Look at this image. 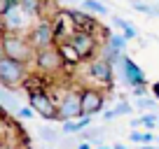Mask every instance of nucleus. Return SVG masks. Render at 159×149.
Wrapping results in <instances>:
<instances>
[{"mask_svg": "<svg viewBox=\"0 0 159 149\" xmlns=\"http://www.w3.org/2000/svg\"><path fill=\"white\" fill-rule=\"evenodd\" d=\"M0 47H2V54H5L7 58L26 63V65H33L35 49L30 47V42L26 40V35H21V33H0Z\"/></svg>", "mask_w": 159, "mask_h": 149, "instance_id": "obj_1", "label": "nucleus"}, {"mask_svg": "<svg viewBox=\"0 0 159 149\" xmlns=\"http://www.w3.org/2000/svg\"><path fill=\"white\" fill-rule=\"evenodd\" d=\"M30 74V65L26 63H19V61H12L7 56L0 58V86L14 91V89H21L26 84Z\"/></svg>", "mask_w": 159, "mask_h": 149, "instance_id": "obj_2", "label": "nucleus"}, {"mask_svg": "<svg viewBox=\"0 0 159 149\" xmlns=\"http://www.w3.org/2000/svg\"><path fill=\"white\" fill-rule=\"evenodd\" d=\"M33 23H35V19L28 14V10L21 5L19 0H16L14 5L7 10V14L0 19V30H2V33H21V35H26Z\"/></svg>", "mask_w": 159, "mask_h": 149, "instance_id": "obj_3", "label": "nucleus"}, {"mask_svg": "<svg viewBox=\"0 0 159 149\" xmlns=\"http://www.w3.org/2000/svg\"><path fill=\"white\" fill-rule=\"evenodd\" d=\"M33 68H35V72L45 74V77H56V74H61L68 65H66L63 56L59 54V49H56V45H54V47H49V49L35 51Z\"/></svg>", "mask_w": 159, "mask_h": 149, "instance_id": "obj_4", "label": "nucleus"}, {"mask_svg": "<svg viewBox=\"0 0 159 149\" xmlns=\"http://www.w3.org/2000/svg\"><path fill=\"white\" fill-rule=\"evenodd\" d=\"M28 107L45 121H59V103H54L49 89L28 91Z\"/></svg>", "mask_w": 159, "mask_h": 149, "instance_id": "obj_5", "label": "nucleus"}, {"mask_svg": "<svg viewBox=\"0 0 159 149\" xmlns=\"http://www.w3.org/2000/svg\"><path fill=\"white\" fill-rule=\"evenodd\" d=\"M26 40L30 42V47H33L35 51H42V49L54 47L56 45V33H54V23H52V19H38L28 28Z\"/></svg>", "mask_w": 159, "mask_h": 149, "instance_id": "obj_6", "label": "nucleus"}, {"mask_svg": "<svg viewBox=\"0 0 159 149\" xmlns=\"http://www.w3.org/2000/svg\"><path fill=\"white\" fill-rule=\"evenodd\" d=\"M87 72L94 79V84L101 86V89H110L115 82V65L103 56H94L89 61V65H87Z\"/></svg>", "mask_w": 159, "mask_h": 149, "instance_id": "obj_7", "label": "nucleus"}, {"mask_svg": "<svg viewBox=\"0 0 159 149\" xmlns=\"http://www.w3.org/2000/svg\"><path fill=\"white\" fill-rule=\"evenodd\" d=\"M68 40H70V45L77 49V54L82 56V61H87V63H89L94 56H98V40H96V35L91 33V30L77 28Z\"/></svg>", "mask_w": 159, "mask_h": 149, "instance_id": "obj_8", "label": "nucleus"}, {"mask_svg": "<svg viewBox=\"0 0 159 149\" xmlns=\"http://www.w3.org/2000/svg\"><path fill=\"white\" fill-rule=\"evenodd\" d=\"M82 117V96L80 89H66L59 100V121H73Z\"/></svg>", "mask_w": 159, "mask_h": 149, "instance_id": "obj_9", "label": "nucleus"}, {"mask_svg": "<svg viewBox=\"0 0 159 149\" xmlns=\"http://www.w3.org/2000/svg\"><path fill=\"white\" fill-rule=\"evenodd\" d=\"M82 96V117H96L105 107V93L101 86H80Z\"/></svg>", "mask_w": 159, "mask_h": 149, "instance_id": "obj_10", "label": "nucleus"}, {"mask_svg": "<svg viewBox=\"0 0 159 149\" xmlns=\"http://www.w3.org/2000/svg\"><path fill=\"white\" fill-rule=\"evenodd\" d=\"M117 68H119V82L124 86H129V89H134V86H138V84H145V72H143V68L140 65H136L134 61L129 58V56H122V61L117 63Z\"/></svg>", "mask_w": 159, "mask_h": 149, "instance_id": "obj_11", "label": "nucleus"}, {"mask_svg": "<svg viewBox=\"0 0 159 149\" xmlns=\"http://www.w3.org/2000/svg\"><path fill=\"white\" fill-rule=\"evenodd\" d=\"M56 49H59V54L63 56L66 65H70V68H73V65L84 63V61H82V56L77 54V49L70 45V40H61V42H56Z\"/></svg>", "mask_w": 159, "mask_h": 149, "instance_id": "obj_12", "label": "nucleus"}, {"mask_svg": "<svg viewBox=\"0 0 159 149\" xmlns=\"http://www.w3.org/2000/svg\"><path fill=\"white\" fill-rule=\"evenodd\" d=\"M91 119H94V117H80V119H73V121H61V133H63V135L82 133V130L89 128Z\"/></svg>", "mask_w": 159, "mask_h": 149, "instance_id": "obj_13", "label": "nucleus"}, {"mask_svg": "<svg viewBox=\"0 0 159 149\" xmlns=\"http://www.w3.org/2000/svg\"><path fill=\"white\" fill-rule=\"evenodd\" d=\"M10 133H16V126L7 119L5 114H0V144L2 147H14L10 142Z\"/></svg>", "mask_w": 159, "mask_h": 149, "instance_id": "obj_14", "label": "nucleus"}, {"mask_svg": "<svg viewBox=\"0 0 159 149\" xmlns=\"http://www.w3.org/2000/svg\"><path fill=\"white\" fill-rule=\"evenodd\" d=\"M126 42H129V40L124 37V33H115V35H110L103 45H108L110 49L119 51V54H126Z\"/></svg>", "mask_w": 159, "mask_h": 149, "instance_id": "obj_15", "label": "nucleus"}, {"mask_svg": "<svg viewBox=\"0 0 159 149\" xmlns=\"http://www.w3.org/2000/svg\"><path fill=\"white\" fill-rule=\"evenodd\" d=\"M0 105L5 109H10V112H16V109L21 107L19 100H16L14 96L10 93V89H5V86H0Z\"/></svg>", "mask_w": 159, "mask_h": 149, "instance_id": "obj_16", "label": "nucleus"}, {"mask_svg": "<svg viewBox=\"0 0 159 149\" xmlns=\"http://www.w3.org/2000/svg\"><path fill=\"white\" fill-rule=\"evenodd\" d=\"M82 10L91 12V14H98V16H108L110 10L103 5V2H98V0H82Z\"/></svg>", "mask_w": 159, "mask_h": 149, "instance_id": "obj_17", "label": "nucleus"}, {"mask_svg": "<svg viewBox=\"0 0 159 149\" xmlns=\"http://www.w3.org/2000/svg\"><path fill=\"white\" fill-rule=\"evenodd\" d=\"M112 23H115V28H119L122 33H124V37H126V40H134V37H136L134 26H131L129 21H124L122 16H112Z\"/></svg>", "mask_w": 159, "mask_h": 149, "instance_id": "obj_18", "label": "nucleus"}, {"mask_svg": "<svg viewBox=\"0 0 159 149\" xmlns=\"http://www.w3.org/2000/svg\"><path fill=\"white\" fill-rule=\"evenodd\" d=\"M129 138H131V142H136V144H152L154 142V135L145 133V130H131Z\"/></svg>", "mask_w": 159, "mask_h": 149, "instance_id": "obj_19", "label": "nucleus"}, {"mask_svg": "<svg viewBox=\"0 0 159 149\" xmlns=\"http://www.w3.org/2000/svg\"><path fill=\"white\" fill-rule=\"evenodd\" d=\"M157 121H159L157 114H145V117L134 119V121H131V126H148V128H154V126H157Z\"/></svg>", "mask_w": 159, "mask_h": 149, "instance_id": "obj_20", "label": "nucleus"}, {"mask_svg": "<svg viewBox=\"0 0 159 149\" xmlns=\"http://www.w3.org/2000/svg\"><path fill=\"white\" fill-rule=\"evenodd\" d=\"M112 109H115V114H117V117H126V114H131V112H134V105H131L129 100H119Z\"/></svg>", "mask_w": 159, "mask_h": 149, "instance_id": "obj_21", "label": "nucleus"}, {"mask_svg": "<svg viewBox=\"0 0 159 149\" xmlns=\"http://www.w3.org/2000/svg\"><path fill=\"white\" fill-rule=\"evenodd\" d=\"M136 105H138V112H143V109H157V98L143 96V98H136Z\"/></svg>", "mask_w": 159, "mask_h": 149, "instance_id": "obj_22", "label": "nucleus"}, {"mask_svg": "<svg viewBox=\"0 0 159 149\" xmlns=\"http://www.w3.org/2000/svg\"><path fill=\"white\" fill-rule=\"evenodd\" d=\"M40 138L47 140V142H61V135L54 128H40Z\"/></svg>", "mask_w": 159, "mask_h": 149, "instance_id": "obj_23", "label": "nucleus"}, {"mask_svg": "<svg viewBox=\"0 0 159 149\" xmlns=\"http://www.w3.org/2000/svg\"><path fill=\"white\" fill-rule=\"evenodd\" d=\"M131 7H134L136 12H143V14H154V7L148 5V2H143V0H131Z\"/></svg>", "mask_w": 159, "mask_h": 149, "instance_id": "obj_24", "label": "nucleus"}, {"mask_svg": "<svg viewBox=\"0 0 159 149\" xmlns=\"http://www.w3.org/2000/svg\"><path fill=\"white\" fill-rule=\"evenodd\" d=\"M16 114H19L21 119H33V114H35V112H33L30 107H26V105H24V107H19V109H16Z\"/></svg>", "mask_w": 159, "mask_h": 149, "instance_id": "obj_25", "label": "nucleus"}, {"mask_svg": "<svg viewBox=\"0 0 159 149\" xmlns=\"http://www.w3.org/2000/svg\"><path fill=\"white\" fill-rule=\"evenodd\" d=\"M16 0H0V19H2V16L7 14V10H10L12 5H14Z\"/></svg>", "mask_w": 159, "mask_h": 149, "instance_id": "obj_26", "label": "nucleus"}, {"mask_svg": "<svg viewBox=\"0 0 159 149\" xmlns=\"http://www.w3.org/2000/svg\"><path fill=\"white\" fill-rule=\"evenodd\" d=\"M134 96L136 98H143V96H148V84H138V86H134Z\"/></svg>", "mask_w": 159, "mask_h": 149, "instance_id": "obj_27", "label": "nucleus"}, {"mask_svg": "<svg viewBox=\"0 0 159 149\" xmlns=\"http://www.w3.org/2000/svg\"><path fill=\"white\" fill-rule=\"evenodd\" d=\"M115 117H117V114H115V109H108V112H103V121H112Z\"/></svg>", "mask_w": 159, "mask_h": 149, "instance_id": "obj_28", "label": "nucleus"}, {"mask_svg": "<svg viewBox=\"0 0 159 149\" xmlns=\"http://www.w3.org/2000/svg\"><path fill=\"white\" fill-rule=\"evenodd\" d=\"M152 96L159 100V82H157V84H152Z\"/></svg>", "mask_w": 159, "mask_h": 149, "instance_id": "obj_29", "label": "nucleus"}, {"mask_svg": "<svg viewBox=\"0 0 159 149\" xmlns=\"http://www.w3.org/2000/svg\"><path fill=\"white\" fill-rule=\"evenodd\" d=\"M77 149H91V142H84V140H82V142L77 144Z\"/></svg>", "mask_w": 159, "mask_h": 149, "instance_id": "obj_30", "label": "nucleus"}, {"mask_svg": "<svg viewBox=\"0 0 159 149\" xmlns=\"http://www.w3.org/2000/svg\"><path fill=\"white\" fill-rule=\"evenodd\" d=\"M138 149H157V147H154V144H140Z\"/></svg>", "mask_w": 159, "mask_h": 149, "instance_id": "obj_31", "label": "nucleus"}, {"mask_svg": "<svg viewBox=\"0 0 159 149\" xmlns=\"http://www.w3.org/2000/svg\"><path fill=\"white\" fill-rule=\"evenodd\" d=\"M112 149H126V147H124V144H119V142H117V144H112Z\"/></svg>", "mask_w": 159, "mask_h": 149, "instance_id": "obj_32", "label": "nucleus"}, {"mask_svg": "<svg viewBox=\"0 0 159 149\" xmlns=\"http://www.w3.org/2000/svg\"><path fill=\"white\" fill-rule=\"evenodd\" d=\"M0 114H5V107H2V105H0Z\"/></svg>", "mask_w": 159, "mask_h": 149, "instance_id": "obj_33", "label": "nucleus"}, {"mask_svg": "<svg viewBox=\"0 0 159 149\" xmlns=\"http://www.w3.org/2000/svg\"><path fill=\"white\" fill-rule=\"evenodd\" d=\"M98 149H112V147H98Z\"/></svg>", "mask_w": 159, "mask_h": 149, "instance_id": "obj_34", "label": "nucleus"}, {"mask_svg": "<svg viewBox=\"0 0 159 149\" xmlns=\"http://www.w3.org/2000/svg\"><path fill=\"white\" fill-rule=\"evenodd\" d=\"M157 126H159V121H157Z\"/></svg>", "mask_w": 159, "mask_h": 149, "instance_id": "obj_35", "label": "nucleus"}]
</instances>
